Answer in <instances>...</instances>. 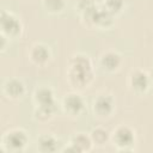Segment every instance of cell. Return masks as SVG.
<instances>
[{"label":"cell","mask_w":153,"mask_h":153,"mask_svg":"<svg viewBox=\"0 0 153 153\" xmlns=\"http://www.w3.org/2000/svg\"><path fill=\"white\" fill-rule=\"evenodd\" d=\"M66 78L73 88L84 90L88 87L94 79L93 63L90 56L84 53H76L71 56L66 69Z\"/></svg>","instance_id":"obj_1"},{"label":"cell","mask_w":153,"mask_h":153,"mask_svg":"<svg viewBox=\"0 0 153 153\" xmlns=\"http://www.w3.org/2000/svg\"><path fill=\"white\" fill-rule=\"evenodd\" d=\"M27 143V134L20 128L10 129L1 137V149L5 152H22Z\"/></svg>","instance_id":"obj_2"},{"label":"cell","mask_w":153,"mask_h":153,"mask_svg":"<svg viewBox=\"0 0 153 153\" xmlns=\"http://www.w3.org/2000/svg\"><path fill=\"white\" fill-rule=\"evenodd\" d=\"M110 140L117 151L128 152V151H133L136 141V136L133 128H130L129 126L121 124L112 131Z\"/></svg>","instance_id":"obj_3"},{"label":"cell","mask_w":153,"mask_h":153,"mask_svg":"<svg viewBox=\"0 0 153 153\" xmlns=\"http://www.w3.org/2000/svg\"><path fill=\"white\" fill-rule=\"evenodd\" d=\"M0 30L1 35L6 36L7 38H17L23 32L22 20L14 13L2 10L0 14Z\"/></svg>","instance_id":"obj_4"},{"label":"cell","mask_w":153,"mask_h":153,"mask_svg":"<svg viewBox=\"0 0 153 153\" xmlns=\"http://www.w3.org/2000/svg\"><path fill=\"white\" fill-rule=\"evenodd\" d=\"M115 111V99L111 94H98L92 102V112L98 118H108Z\"/></svg>","instance_id":"obj_5"},{"label":"cell","mask_w":153,"mask_h":153,"mask_svg":"<svg viewBox=\"0 0 153 153\" xmlns=\"http://www.w3.org/2000/svg\"><path fill=\"white\" fill-rule=\"evenodd\" d=\"M61 106L66 115L71 117H78L85 110V102L80 94L75 92H71L63 97Z\"/></svg>","instance_id":"obj_6"},{"label":"cell","mask_w":153,"mask_h":153,"mask_svg":"<svg viewBox=\"0 0 153 153\" xmlns=\"http://www.w3.org/2000/svg\"><path fill=\"white\" fill-rule=\"evenodd\" d=\"M128 85L133 92H135L137 94L145 93L151 85L148 73L142 69L131 71L129 74V78H128Z\"/></svg>","instance_id":"obj_7"},{"label":"cell","mask_w":153,"mask_h":153,"mask_svg":"<svg viewBox=\"0 0 153 153\" xmlns=\"http://www.w3.org/2000/svg\"><path fill=\"white\" fill-rule=\"evenodd\" d=\"M92 146H93V142L91 140L90 134L76 133L71 137L69 145L62 151L72 152V153H82V152H90L92 149Z\"/></svg>","instance_id":"obj_8"},{"label":"cell","mask_w":153,"mask_h":153,"mask_svg":"<svg viewBox=\"0 0 153 153\" xmlns=\"http://www.w3.org/2000/svg\"><path fill=\"white\" fill-rule=\"evenodd\" d=\"M29 57L33 65L38 67H44L51 57L50 48L44 43H35L29 51Z\"/></svg>","instance_id":"obj_9"},{"label":"cell","mask_w":153,"mask_h":153,"mask_svg":"<svg viewBox=\"0 0 153 153\" xmlns=\"http://www.w3.org/2000/svg\"><path fill=\"white\" fill-rule=\"evenodd\" d=\"M2 91L8 99L17 100L25 94V85L22 80L17 78H11L5 81L2 86Z\"/></svg>","instance_id":"obj_10"},{"label":"cell","mask_w":153,"mask_h":153,"mask_svg":"<svg viewBox=\"0 0 153 153\" xmlns=\"http://www.w3.org/2000/svg\"><path fill=\"white\" fill-rule=\"evenodd\" d=\"M121 65H122V57L116 51L112 50L105 51L99 57V66L102 67L103 71L108 73H112L117 71L121 67Z\"/></svg>","instance_id":"obj_11"},{"label":"cell","mask_w":153,"mask_h":153,"mask_svg":"<svg viewBox=\"0 0 153 153\" xmlns=\"http://www.w3.org/2000/svg\"><path fill=\"white\" fill-rule=\"evenodd\" d=\"M32 99L35 105H48V106H56L55 93L51 87L49 86H39L35 90L32 94Z\"/></svg>","instance_id":"obj_12"},{"label":"cell","mask_w":153,"mask_h":153,"mask_svg":"<svg viewBox=\"0 0 153 153\" xmlns=\"http://www.w3.org/2000/svg\"><path fill=\"white\" fill-rule=\"evenodd\" d=\"M115 23V14L106 11L104 7L98 6L92 19V26L98 29H109Z\"/></svg>","instance_id":"obj_13"},{"label":"cell","mask_w":153,"mask_h":153,"mask_svg":"<svg viewBox=\"0 0 153 153\" xmlns=\"http://www.w3.org/2000/svg\"><path fill=\"white\" fill-rule=\"evenodd\" d=\"M37 149L43 153H51L59 149V140L53 134H42L37 139Z\"/></svg>","instance_id":"obj_14"},{"label":"cell","mask_w":153,"mask_h":153,"mask_svg":"<svg viewBox=\"0 0 153 153\" xmlns=\"http://www.w3.org/2000/svg\"><path fill=\"white\" fill-rule=\"evenodd\" d=\"M91 140L93 142V145L96 146H104L105 143H108V141H110L111 134L109 133L108 129L103 128V127H97L93 128L92 131L90 133Z\"/></svg>","instance_id":"obj_15"},{"label":"cell","mask_w":153,"mask_h":153,"mask_svg":"<svg viewBox=\"0 0 153 153\" xmlns=\"http://www.w3.org/2000/svg\"><path fill=\"white\" fill-rule=\"evenodd\" d=\"M56 111V106H48V105H35L33 109V117L39 122L49 121Z\"/></svg>","instance_id":"obj_16"},{"label":"cell","mask_w":153,"mask_h":153,"mask_svg":"<svg viewBox=\"0 0 153 153\" xmlns=\"http://www.w3.org/2000/svg\"><path fill=\"white\" fill-rule=\"evenodd\" d=\"M42 5L48 13L56 14L63 11L66 2L65 0H42Z\"/></svg>","instance_id":"obj_17"},{"label":"cell","mask_w":153,"mask_h":153,"mask_svg":"<svg viewBox=\"0 0 153 153\" xmlns=\"http://www.w3.org/2000/svg\"><path fill=\"white\" fill-rule=\"evenodd\" d=\"M124 2H126L124 0H103L102 7H104L106 11H109L116 16L123 10Z\"/></svg>","instance_id":"obj_18"},{"label":"cell","mask_w":153,"mask_h":153,"mask_svg":"<svg viewBox=\"0 0 153 153\" xmlns=\"http://www.w3.org/2000/svg\"><path fill=\"white\" fill-rule=\"evenodd\" d=\"M94 5H97V4L94 2V0H78L76 4H75V8L78 10V12H79V14H80V13H82V12L90 10V8L93 7Z\"/></svg>","instance_id":"obj_19"},{"label":"cell","mask_w":153,"mask_h":153,"mask_svg":"<svg viewBox=\"0 0 153 153\" xmlns=\"http://www.w3.org/2000/svg\"><path fill=\"white\" fill-rule=\"evenodd\" d=\"M7 43H10V38H7L4 35H0V49H1V51H5Z\"/></svg>","instance_id":"obj_20"},{"label":"cell","mask_w":153,"mask_h":153,"mask_svg":"<svg viewBox=\"0 0 153 153\" xmlns=\"http://www.w3.org/2000/svg\"><path fill=\"white\" fill-rule=\"evenodd\" d=\"M148 75H149V80H151V84L153 85V68L151 69V72L148 73Z\"/></svg>","instance_id":"obj_21"}]
</instances>
